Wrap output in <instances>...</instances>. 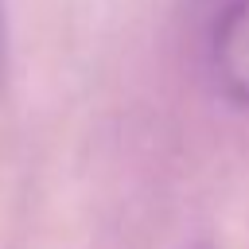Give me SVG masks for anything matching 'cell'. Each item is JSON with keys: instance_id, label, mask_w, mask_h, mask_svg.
Returning a JSON list of instances; mask_svg holds the SVG:
<instances>
[{"instance_id": "6da1fadb", "label": "cell", "mask_w": 249, "mask_h": 249, "mask_svg": "<svg viewBox=\"0 0 249 249\" xmlns=\"http://www.w3.org/2000/svg\"><path fill=\"white\" fill-rule=\"evenodd\" d=\"M210 74L226 101L249 109V0H233L210 35Z\"/></svg>"}, {"instance_id": "7a4b0ae2", "label": "cell", "mask_w": 249, "mask_h": 249, "mask_svg": "<svg viewBox=\"0 0 249 249\" xmlns=\"http://www.w3.org/2000/svg\"><path fill=\"white\" fill-rule=\"evenodd\" d=\"M0 62H4V31H0Z\"/></svg>"}]
</instances>
